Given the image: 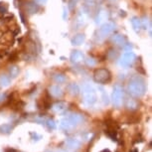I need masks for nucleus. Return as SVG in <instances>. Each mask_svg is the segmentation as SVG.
Instances as JSON below:
<instances>
[{"mask_svg": "<svg viewBox=\"0 0 152 152\" xmlns=\"http://www.w3.org/2000/svg\"><path fill=\"white\" fill-rule=\"evenodd\" d=\"M69 117H70V119L76 124V126L81 124V123L84 121V116L80 113H72L69 115Z\"/></svg>", "mask_w": 152, "mask_h": 152, "instance_id": "f8f14e48", "label": "nucleus"}, {"mask_svg": "<svg viewBox=\"0 0 152 152\" xmlns=\"http://www.w3.org/2000/svg\"><path fill=\"white\" fill-rule=\"evenodd\" d=\"M85 40H86L85 34H82V33L77 34V35H75L74 38L72 39V44L74 46H80L85 42Z\"/></svg>", "mask_w": 152, "mask_h": 152, "instance_id": "6e6552de", "label": "nucleus"}, {"mask_svg": "<svg viewBox=\"0 0 152 152\" xmlns=\"http://www.w3.org/2000/svg\"><path fill=\"white\" fill-rule=\"evenodd\" d=\"M86 64H87L88 67H94V66L96 65V60L93 58H88L86 60Z\"/></svg>", "mask_w": 152, "mask_h": 152, "instance_id": "a878e982", "label": "nucleus"}, {"mask_svg": "<svg viewBox=\"0 0 152 152\" xmlns=\"http://www.w3.org/2000/svg\"><path fill=\"white\" fill-rule=\"evenodd\" d=\"M81 141H79L78 139H75V138H71L67 140V145L72 149H79L81 147Z\"/></svg>", "mask_w": 152, "mask_h": 152, "instance_id": "2eb2a0df", "label": "nucleus"}, {"mask_svg": "<svg viewBox=\"0 0 152 152\" xmlns=\"http://www.w3.org/2000/svg\"><path fill=\"white\" fill-rule=\"evenodd\" d=\"M111 74L107 69H96L94 73V80L97 84H107L110 81Z\"/></svg>", "mask_w": 152, "mask_h": 152, "instance_id": "7ed1b4c3", "label": "nucleus"}, {"mask_svg": "<svg viewBox=\"0 0 152 152\" xmlns=\"http://www.w3.org/2000/svg\"><path fill=\"white\" fill-rule=\"evenodd\" d=\"M55 152H64V151H55Z\"/></svg>", "mask_w": 152, "mask_h": 152, "instance_id": "2f4dec72", "label": "nucleus"}, {"mask_svg": "<svg viewBox=\"0 0 152 152\" xmlns=\"http://www.w3.org/2000/svg\"><path fill=\"white\" fill-rule=\"evenodd\" d=\"M50 94L55 97H60L63 96V90L59 85H54L50 88Z\"/></svg>", "mask_w": 152, "mask_h": 152, "instance_id": "9b49d317", "label": "nucleus"}, {"mask_svg": "<svg viewBox=\"0 0 152 152\" xmlns=\"http://www.w3.org/2000/svg\"><path fill=\"white\" fill-rule=\"evenodd\" d=\"M85 2H86V4H87L88 6H94L96 0H85Z\"/></svg>", "mask_w": 152, "mask_h": 152, "instance_id": "cd10ccee", "label": "nucleus"}, {"mask_svg": "<svg viewBox=\"0 0 152 152\" xmlns=\"http://www.w3.org/2000/svg\"><path fill=\"white\" fill-rule=\"evenodd\" d=\"M127 90H128V93L132 96H135V97L142 96L146 91V85H145L144 80L138 76H135V77H133V78H131L129 83H128Z\"/></svg>", "mask_w": 152, "mask_h": 152, "instance_id": "f257e3e1", "label": "nucleus"}, {"mask_svg": "<svg viewBox=\"0 0 152 152\" xmlns=\"http://www.w3.org/2000/svg\"><path fill=\"white\" fill-rule=\"evenodd\" d=\"M9 74H10V76H11V78H15V77L18 76V74H19V69L17 68V67H11L9 69Z\"/></svg>", "mask_w": 152, "mask_h": 152, "instance_id": "412c9836", "label": "nucleus"}, {"mask_svg": "<svg viewBox=\"0 0 152 152\" xmlns=\"http://www.w3.org/2000/svg\"><path fill=\"white\" fill-rule=\"evenodd\" d=\"M74 1H78V0H74Z\"/></svg>", "mask_w": 152, "mask_h": 152, "instance_id": "473e14b6", "label": "nucleus"}, {"mask_svg": "<svg viewBox=\"0 0 152 152\" xmlns=\"http://www.w3.org/2000/svg\"><path fill=\"white\" fill-rule=\"evenodd\" d=\"M67 108V104L64 102H57L56 104H53V110L57 113H61L66 110Z\"/></svg>", "mask_w": 152, "mask_h": 152, "instance_id": "9d476101", "label": "nucleus"}, {"mask_svg": "<svg viewBox=\"0 0 152 152\" xmlns=\"http://www.w3.org/2000/svg\"><path fill=\"white\" fill-rule=\"evenodd\" d=\"M77 22H78L79 25H84L86 23V15L85 13H80L78 16V19H77Z\"/></svg>", "mask_w": 152, "mask_h": 152, "instance_id": "5701e85b", "label": "nucleus"}, {"mask_svg": "<svg viewBox=\"0 0 152 152\" xmlns=\"http://www.w3.org/2000/svg\"><path fill=\"white\" fill-rule=\"evenodd\" d=\"M111 41L117 46H123L125 43V39H124V37H123L122 35H120V34H115V35L113 36Z\"/></svg>", "mask_w": 152, "mask_h": 152, "instance_id": "ddd939ff", "label": "nucleus"}, {"mask_svg": "<svg viewBox=\"0 0 152 152\" xmlns=\"http://www.w3.org/2000/svg\"><path fill=\"white\" fill-rule=\"evenodd\" d=\"M113 31H114V24H113V23L107 22L99 28L97 37H99V40H102V39H104L105 37L110 36V34L113 32Z\"/></svg>", "mask_w": 152, "mask_h": 152, "instance_id": "20e7f679", "label": "nucleus"}, {"mask_svg": "<svg viewBox=\"0 0 152 152\" xmlns=\"http://www.w3.org/2000/svg\"><path fill=\"white\" fill-rule=\"evenodd\" d=\"M125 105H126V107L128 108V110H136L137 108V102L135 99H126V102H125Z\"/></svg>", "mask_w": 152, "mask_h": 152, "instance_id": "6ab92c4d", "label": "nucleus"}, {"mask_svg": "<svg viewBox=\"0 0 152 152\" xmlns=\"http://www.w3.org/2000/svg\"><path fill=\"white\" fill-rule=\"evenodd\" d=\"M54 81H55L57 84H63V83L66 82V77L62 74H56L54 76Z\"/></svg>", "mask_w": 152, "mask_h": 152, "instance_id": "aec40b11", "label": "nucleus"}, {"mask_svg": "<svg viewBox=\"0 0 152 152\" xmlns=\"http://www.w3.org/2000/svg\"><path fill=\"white\" fill-rule=\"evenodd\" d=\"M100 152H110V151L108 150V149H104V150H102V151H100Z\"/></svg>", "mask_w": 152, "mask_h": 152, "instance_id": "c756f323", "label": "nucleus"}, {"mask_svg": "<svg viewBox=\"0 0 152 152\" xmlns=\"http://www.w3.org/2000/svg\"><path fill=\"white\" fill-rule=\"evenodd\" d=\"M99 90H100V94H102V102H104V104H108L110 100H108V96H107V93H105L104 90L102 88H100Z\"/></svg>", "mask_w": 152, "mask_h": 152, "instance_id": "4be33fe9", "label": "nucleus"}, {"mask_svg": "<svg viewBox=\"0 0 152 152\" xmlns=\"http://www.w3.org/2000/svg\"><path fill=\"white\" fill-rule=\"evenodd\" d=\"M69 91L72 96H78L80 94V87L76 83H72V84L69 86Z\"/></svg>", "mask_w": 152, "mask_h": 152, "instance_id": "a211bd4d", "label": "nucleus"}, {"mask_svg": "<svg viewBox=\"0 0 152 152\" xmlns=\"http://www.w3.org/2000/svg\"><path fill=\"white\" fill-rule=\"evenodd\" d=\"M35 1L39 4H45L47 2V0H35Z\"/></svg>", "mask_w": 152, "mask_h": 152, "instance_id": "c85d7f7f", "label": "nucleus"}, {"mask_svg": "<svg viewBox=\"0 0 152 152\" xmlns=\"http://www.w3.org/2000/svg\"><path fill=\"white\" fill-rule=\"evenodd\" d=\"M60 126H61V128L64 130H72L76 127V124H75V123L70 119V117L68 116V117H66V118L61 120Z\"/></svg>", "mask_w": 152, "mask_h": 152, "instance_id": "0eeeda50", "label": "nucleus"}, {"mask_svg": "<svg viewBox=\"0 0 152 152\" xmlns=\"http://www.w3.org/2000/svg\"><path fill=\"white\" fill-rule=\"evenodd\" d=\"M0 131L2 133H9L11 131V126L8 124H4L2 126H0Z\"/></svg>", "mask_w": 152, "mask_h": 152, "instance_id": "b1692460", "label": "nucleus"}, {"mask_svg": "<svg viewBox=\"0 0 152 152\" xmlns=\"http://www.w3.org/2000/svg\"><path fill=\"white\" fill-rule=\"evenodd\" d=\"M84 60V54L81 51H74L71 54V61L73 63H80Z\"/></svg>", "mask_w": 152, "mask_h": 152, "instance_id": "1a4fd4ad", "label": "nucleus"}, {"mask_svg": "<svg viewBox=\"0 0 152 152\" xmlns=\"http://www.w3.org/2000/svg\"><path fill=\"white\" fill-rule=\"evenodd\" d=\"M83 97L84 102L88 105H93L96 102V93L93 86L90 84H84L83 86Z\"/></svg>", "mask_w": 152, "mask_h": 152, "instance_id": "f03ea898", "label": "nucleus"}, {"mask_svg": "<svg viewBox=\"0 0 152 152\" xmlns=\"http://www.w3.org/2000/svg\"><path fill=\"white\" fill-rule=\"evenodd\" d=\"M135 61V54L133 52H128L124 53L122 57L119 60V66H121L122 68H127L133 64V62Z\"/></svg>", "mask_w": 152, "mask_h": 152, "instance_id": "39448f33", "label": "nucleus"}, {"mask_svg": "<svg viewBox=\"0 0 152 152\" xmlns=\"http://www.w3.org/2000/svg\"><path fill=\"white\" fill-rule=\"evenodd\" d=\"M131 24H132L133 29H134V31H135L136 33L140 32V30L142 29L141 21H140L138 18H136V17H133V18H132V20H131Z\"/></svg>", "mask_w": 152, "mask_h": 152, "instance_id": "dca6fc26", "label": "nucleus"}, {"mask_svg": "<svg viewBox=\"0 0 152 152\" xmlns=\"http://www.w3.org/2000/svg\"><path fill=\"white\" fill-rule=\"evenodd\" d=\"M47 123H48V126H49V127L52 128V129H54V128L56 127L55 121H54V120H52V119H49L48 121H47Z\"/></svg>", "mask_w": 152, "mask_h": 152, "instance_id": "bb28decb", "label": "nucleus"}, {"mask_svg": "<svg viewBox=\"0 0 152 152\" xmlns=\"http://www.w3.org/2000/svg\"><path fill=\"white\" fill-rule=\"evenodd\" d=\"M11 83V79L9 76H7V75H1L0 76V86L1 87H8V86L10 85Z\"/></svg>", "mask_w": 152, "mask_h": 152, "instance_id": "f3484780", "label": "nucleus"}, {"mask_svg": "<svg viewBox=\"0 0 152 152\" xmlns=\"http://www.w3.org/2000/svg\"><path fill=\"white\" fill-rule=\"evenodd\" d=\"M141 21V27L143 29H148L149 27H150V25H149V20L147 18H144L143 20H140Z\"/></svg>", "mask_w": 152, "mask_h": 152, "instance_id": "393cba45", "label": "nucleus"}, {"mask_svg": "<svg viewBox=\"0 0 152 152\" xmlns=\"http://www.w3.org/2000/svg\"><path fill=\"white\" fill-rule=\"evenodd\" d=\"M122 88L119 85H116L113 88V102L114 107H119L122 104Z\"/></svg>", "mask_w": 152, "mask_h": 152, "instance_id": "423d86ee", "label": "nucleus"}, {"mask_svg": "<svg viewBox=\"0 0 152 152\" xmlns=\"http://www.w3.org/2000/svg\"><path fill=\"white\" fill-rule=\"evenodd\" d=\"M107 19V13L105 10H100L99 14H97L96 18V24H102V22L105 21V20Z\"/></svg>", "mask_w": 152, "mask_h": 152, "instance_id": "4468645a", "label": "nucleus"}, {"mask_svg": "<svg viewBox=\"0 0 152 152\" xmlns=\"http://www.w3.org/2000/svg\"><path fill=\"white\" fill-rule=\"evenodd\" d=\"M110 1H113V2H114V1H116V0H110Z\"/></svg>", "mask_w": 152, "mask_h": 152, "instance_id": "7c9ffc66", "label": "nucleus"}]
</instances>
